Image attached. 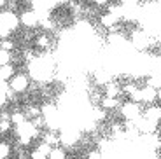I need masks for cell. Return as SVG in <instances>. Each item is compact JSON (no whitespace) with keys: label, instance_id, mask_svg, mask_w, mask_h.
Instances as JSON below:
<instances>
[{"label":"cell","instance_id":"2e32d148","mask_svg":"<svg viewBox=\"0 0 161 159\" xmlns=\"http://www.w3.org/2000/svg\"><path fill=\"white\" fill-rule=\"evenodd\" d=\"M12 61V54L9 51H4V49H0V67H4V65H9Z\"/></svg>","mask_w":161,"mask_h":159},{"label":"cell","instance_id":"30bf717a","mask_svg":"<svg viewBox=\"0 0 161 159\" xmlns=\"http://www.w3.org/2000/svg\"><path fill=\"white\" fill-rule=\"evenodd\" d=\"M23 112H25V115H26V119L33 121V119H37V117L42 115V107H39V105H35V103H28L25 107Z\"/></svg>","mask_w":161,"mask_h":159},{"label":"cell","instance_id":"ffe728a7","mask_svg":"<svg viewBox=\"0 0 161 159\" xmlns=\"http://www.w3.org/2000/svg\"><path fill=\"white\" fill-rule=\"evenodd\" d=\"M91 2L97 9H103V7H109L110 5V0H91Z\"/></svg>","mask_w":161,"mask_h":159},{"label":"cell","instance_id":"7c38bea8","mask_svg":"<svg viewBox=\"0 0 161 159\" xmlns=\"http://www.w3.org/2000/svg\"><path fill=\"white\" fill-rule=\"evenodd\" d=\"M11 128H12L11 114H9V112H0V135L7 133Z\"/></svg>","mask_w":161,"mask_h":159},{"label":"cell","instance_id":"277c9868","mask_svg":"<svg viewBox=\"0 0 161 159\" xmlns=\"http://www.w3.org/2000/svg\"><path fill=\"white\" fill-rule=\"evenodd\" d=\"M142 115H144L149 123H153V124H156V126H158V124H161V105L151 103L149 107L142 112Z\"/></svg>","mask_w":161,"mask_h":159},{"label":"cell","instance_id":"5b68a950","mask_svg":"<svg viewBox=\"0 0 161 159\" xmlns=\"http://www.w3.org/2000/svg\"><path fill=\"white\" fill-rule=\"evenodd\" d=\"M53 46V37L49 32H44V33H39V35L35 37V47L39 49V51L46 52L49 51Z\"/></svg>","mask_w":161,"mask_h":159},{"label":"cell","instance_id":"7402d4cb","mask_svg":"<svg viewBox=\"0 0 161 159\" xmlns=\"http://www.w3.org/2000/svg\"><path fill=\"white\" fill-rule=\"evenodd\" d=\"M72 0H54V5H69Z\"/></svg>","mask_w":161,"mask_h":159},{"label":"cell","instance_id":"6da1fadb","mask_svg":"<svg viewBox=\"0 0 161 159\" xmlns=\"http://www.w3.org/2000/svg\"><path fill=\"white\" fill-rule=\"evenodd\" d=\"M140 107H142V103L133 101V100H128V101H125V103L121 105L119 112H121V115H123V119L133 123V121H137L142 115V108Z\"/></svg>","mask_w":161,"mask_h":159},{"label":"cell","instance_id":"603a6c76","mask_svg":"<svg viewBox=\"0 0 161 159\" xmlns=\"http://www.w3.org/2000/svg\"><path fill=\"white\" fill-rule=\"evenodd\" d=\"M156 101H159V105H161V88L158 89V93H156Z\"/></svg>","mask_w":161,"mask_h":159},{"label":"cell","instance_id":"ac0fdd59","mask_svg":"<svg viewBox=\"0 0 161 159\" xmlns=\"http://www.w3.org/2000/svg\"><path fill=\"white\" fill-rule=\"evenodd\" d=\"M147 86H151V88H154L158 91V89L161 88V75H153L147 79Z\"/></svg>","mask_w":161,"mask_h":159},{"label":"cell","instance_id":"4fadbf2b","mask_svg":"<svg viewBox=\"0 0 161 159\" xmlns=\"http://www.w3.org/2000/svg\"><path fill=\"white\" fill-rule=\"evenodd\" d=\"M11 121H12V126H16V128H19L21 124H25L26 123V115H25V112H18V110H14V112H11Z\"/></svg>","mask_w":161,"mask_h":159},{"label":"cell","instance_id":"8992f818","mask_svg":"<svg viewBox=\"0 0 161 159\" xmlns=\"http://www.w3.org/2000/svg\"><path fill=\"white\" fill-rule=\"evenodd\" d=\"M121 101L119 98H112V96H102L100 98V108H103L105 112H110V110H117L121 108Z\"/></svg>","mask_w":161,"mask_h":159},{"label":"cell","instance_id":"ba28073f","mask_svg":"<svg viewBox=\"0 0 161 159\" xmlns=\"http://www.w3.org/2000/svg\"><path fill=\"white\" fill-rule=\"evenodd\" d=\"M123 95V86L116 80H110V82L105 84L103 88V96H112V98H119Z\"/></svg>","mask_w":161,"mask_h":159},{"label":"cell","instance_id":"7a4b0ae2","mask_svg":"<svg viewBox=\"0 0 161 159\" xmlns=\"http://www.w3.org/2000/svg\"><path fill=\"white\" fill-rule=\"evenodd\" d=\"M7 84L16 95H23V93H26L30 89V79L26 74H16Z\"/></svg>","mask_w":161,"mask_h":159},{"label":"cell","instance_id":"5bb4252c","mask_svg":"<svg viewBox=\"0 0 161 159\" xmlns=\"http://www.w3.org/2000/svg\"><path fill=\"white\" fill-rule=\"evenodd\" d=\"M49 159H69V156H67V151H65V147H53L51 154H49Z\"/></svg>","mask_w":161,"mask_h":159},{"label":"cell","instance_id":"52a82bcc","mask_svg":"<svg viewBox=\"0 0 161 159\" xmlns=\"http://www.w3.org/2000/svg\"><path fill=\"white\" fill-rule=\"evenodd\" d=\"M156 89L145 84V88H140V103H156Z\"/></svg>","mask_w":161,"mask_h":159},{"label":"cell","instance_id":"44dd1931","mask_svg":"<svg viewBox=\"0 0 161 159\" xmlns=\"http://www.w3.org/2000/svg\"><path fill=\"white\" fill-rule=\"evenodd\" d=\"M88 159H102V151H98V149L89 151L88 152Z\"/></svg>","mask_w":161,"mask_h":159},{"label":"cell","instance_id":"8fae6325","mask_svg":"<svg viewBox=\"0 0 161 159\" xmlns=\"http://www.w3.org/2000/svg\"><path fill=\"white\" fill-rule=\"evenodd\" d=\"M14 75H16V68H14V65H12V63L0 67V80L9 82V80H11Z\"/></svg>","mask_w":161,"mask_h":159},{"label":"cell","instance_id":"9a60e30c","mask_svg":"<svg viewBox=\"0 0 161 159\" xmlns=\"http://www.w3.org/2000/svg\"><path fill=\"white\" fill-rule=\"evenodd\" d=\"M0 49L12 52L14 49H16V42H14L12 39H9V37H5V39H0Z\"/></svg>","mask_w":161,"mask_h":159},{"label":"cell","instance_id":"9c48e42d","mask_svg":"<svg viewBox=\"0 0 161 159\" xmlns=\"http://www.w3.org/2000/svg\"><path fill=\"white\" fill-rule=\"evenodd\" d=\"M42 142H46L47 145H51V147H58L61 143V140H60V135H58L54 129H46V131L42 133Z\"/></svg>","mask_w":161,"mask_h":159},{"label":"cell","instance_id":"cb8c5ba5","mask_svg":"<svg viewBox=\"0 0 161 159\" xmlns=\"http://www.w3.org/2000/svg\"><path fill=\"white\" fill-rule=\"evenodd\" d=\"M16 159H18V157H16Z\"/></svg>","mask_w":161,"mask_h":159},{"label":"cell","instance_id":"e0dca14e","mask_svg":"<svg viewBox=\"0 0 161 159\" xmlns=\"http://www.w3.org/2000/svg\"><path fill=\"white\" fill-rule=\"evenodd\" d=\"M30 159H49V154L40 151L39 147H35L33 151H30Z\"/></svg>","mask_w":161,"mask_h":159},{"label":"cell","instance_id":"d6986e66","mask_svg":"<svg viewBox=\"0 0 161 159\" xmlns=\"http://www.w3.org/2000/svg\"><path fill=\"white\" fill-rule=\"evenodd\" d=\"M9 154H11V147H9V143L0 142V159H7Z\"/></svg>","mask_w":161,"mask_h":159},{"label":"cell","instance_id":"3957f363","mask_svg":"<svg viewBox=\"0 0 161 159\" xmlns=\"http://www.w3.org/2000/svg\"><path fill=\"white\" fill-rule=\"evenodd\" d=\"M19 23L23 25L26 30H33V28H37L40 25V18L33 9H25L19 14Z\"/></svg>","mask_w":161,"mask_h":159}]
</instances>
